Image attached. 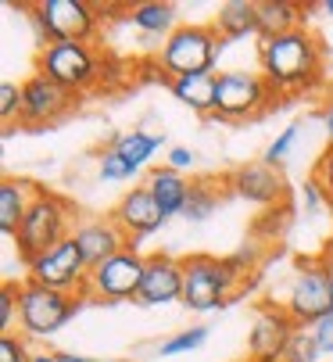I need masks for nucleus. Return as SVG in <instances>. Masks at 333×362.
Wrapping results in <instances>:
<instances>
[{
	"instance_id": "6",
	"label": "nucleus",
	"mask_w": 333,
	"mask_h": 362,
	"mask_svg": "<svg viewBox=\"0 0 333 362\" xmlns=\"http://www.w3.org/2000/svg\"><path fill=\"white\" fill-rule=\"evenodd\" d=\"M40 47L47 43H86L97 29V11L86 0H40L29 8Z\"/></svg>"
},
{
	"instance_id": "32",
	"label": "nucleus",
	"mask_w": 333,
	"mask_h": 362,
	"mask_svg": "<svg viewBox=\"0 0 333 362\" xmlns=\"http://www.w3.org/2000/svg\"><path fill=\"white\" fill-rule=\"evenodd\" d=\"M33 355L25 351V341H18L15 334H0V362H29Z\"/></svg>"
},
{
	"instance_id": "12",
	"label": "nucleus",
	"mask_w": 333,
	"mask_h": 362,
	"mask_svg": "<svg viewBox=\"0 0 333 362\" xmlns=\"http://www.w3.org/2000/svg\"><path fill=\"white\" fill-rule=\"evenodd\" d=\"M72 108H76V93H69L65 86L47 79L43 72H33L22 83V115H18L22 126H29V129L50 126V122L65 119Z\"/></svg>"
},
{
	"instance_id": "22",
	"label": "nucleus",
	"mask_w": 333,
	"mask_h": 362,
	"mask_svg": "<svg viewBox=\"0 0 333 362\" xmlns=\"http://www.w3.org/2000/svg\"><path fill=\"white\" fill-rule=\"evenodd\" d=\"M301 29V4H291V0H262L258 4V36L272 40Z\"/></svg>"
},
{
	"instance_id": "20",
	"label": "nucleus",
	"mask_w": 333,
	"mask_h": 362,
	"mask_svg": "<svg viewBox=\"0 0 333 362\" xmlns=\"http://www.w3.org/2000/svg\"><path fill=\"white\" fill-rule=\"evenodd\" d=\"M173 97L187 105L197 115H215V93H218V72H201V76H183L173 79Z\"/></svg>"
},
{
	"instance_id": "35",
	"label": "nucleus",
	"mask_w": 333,
	"mask_h": 362,
	"mask_svg": "<svg viewBox=\"0 0 333 362\" xmlns=\"http://www.w3.org/2000/svg\"><path fill=\"white\" fill-rule=\"evenodd\" d=\"M194 165H197V151H190V147H169V169L187 173Z\"/></svg>"
},
{
	"instance_id": "26",
	"label": "nucleus",
	"mask_w": 333,
	"mask_h": 362,
	"mask_svg": "<svg viewBox=\"0 0 333 362\" xmlns=\"http://www.w3.org/2000/svg\"><path fill=\"white\" fill-rule=\"evenodd\" d=\"M319 358H326V355H322L312 327H298L291 344H287V351H284V362H319Z\"/></svg>"
},
{
	"instance_id": "1",
	"label": "nucleus",
	"mask_w": 333,
	"mask_h": 362,
	"mask_svg": "<svg viewBox=\"0 0 333 362\" xmlns=\"http://www.w3.org/2000/svg\"><path fill=\"white\" fill-rule=\"evenodd\" d=\"M258 69L272 93H301L322 76V50L319 40L301 25L294 33L272 36L258 43Z\"/></svg>"
},
{
	"instance_id": "31",
	"label": "nucleus",
	"mask_w": 333,
	"mask_h": 362,
	"mask_svg": "<svg viewBox=\"0 0 333 362\" xmlns=\"http://www.w3.org/2000/svg\"><path fill=\"white\" fill-rule=\"evenodd\" d=\"M15 316H18V284H4V291H0V330L4 334H11Z\"/></svg>"
},
{
	"instance_id": "15",
	"label": "nucleus",
	"mask_w": 333,
	"mask_h": 362,
	"mask_svg": "<svg viewBox=\"0 0 333 362\" xmlns=\"http://www.w3.org/2000/svg\"><path fill=\"white\" fill-rule=\"evenodd\" d=\"M111 219L119 223V230H122L129 240H136V237H147V233L161 230L165 212L158 209V201L151 197V190H147V187H133V190H126V194H122V201L115 204Z\"/></svg>"
},
{
	"instance_id": "28",
	"label": "nucleus",
	"mask_w": 333,
	"mask_h": 362,
	"mask_svg": "<svg viewBox=\"0 0 333 362\" xmlns=\"http://www.w3.org/2000/svg\"><path fill=\"white\" fill-rule=\"evenodd\" d=\"M22 115V83H0V119H4V126L11 119Z\"/></svg>"
},
{
	"instance_id": "41",
	"label": "nucleus",
	"mask_w": 333,
	"mask_h": 362,
	"mask_svg": "<svg viewBox=\"0 0 333 362\" xmlns=\"http://www.w3.org/2000/svg\"><path fill=\"white\" fill-rule=\"evenodd\" d=\"M322 11H326V15L333 18V0H326V4H322Z\"/></svg>"
},
{
	"instance_id": "2",
	"label": "nucleus",
	"mask_w": 333,
	"mask_h": 362,
	"mask_svg": "<svg viewBox=\"0 0 333 362\" xmlns=\"http://www.w3.org/2000/svg\"><path fill=\"white\" fill-rule=\"evenodd\" d=\"M240 276L244 273L233 266V258L190 255L183 258V305L190 313H215L233 298Z\"/></svg>"
},
{
	"instance_id": "24",
	"label": "nucleus",
	"mask_w": 333,
	"mask_h": 362,
	"mask_svg": "<svg viewBox=\"0 0 333 362\" xmlns=\"http://www.w3.org/2000/svg\"><path fill=\"white\" fill-rule=\"evenodd\" d=\"M129 18H133L136 29H144V33H151V36H165V40L180 29V25H176V8H173V4H161V0L136 4V8L129 11Z\"/></svg>"
},
{
	"instance_id": "36",
	"label": "nucleus",
	"mask_w": 333,
	"mask_h": 362,
	"mask_svg": "<svg viewBox=\"0 0 333 362\" xmlns=\"http://www.w3.org/2000/svg\"><path fill=\"white\" fill-rule=\"evenodd\" d=\"M322 197H326V194H322V187H319V183H315V176H312V180L305 183V209H308V212H315L319 204H322Z\"/></svg>"
},
{
	"instance_id": "8",
	"label": "nucleus",
	"mask_w": 333,
	"mask_h": 362,
	"mask_svg": "<svg viewBox=\"0 0 333 362\" xmlns=\"http://www.w3.org/2000/svg\"><path fill=\"white\" fill-rule=\"evenodd\" d=\"M144 273H147V258L136 247H126L119 255H111L107 262L90 269L83 298H97V301H129L133 298L136 301Z\"/></svg>"
},
{
	"instance_id": "16",
	"label": "nucleus",
	"mask_w": 333,
	"mask_h": 362,
	"mask_svg": "<svg viewBox=\"0 0 333 362\" xmlns=\"http://www.w3.org/2000/svg\"><path fill=\"white\" fill-rule=\"evenodd\" d=\"M294 320L284 313V308H265V313L255 320V330L247 337V351L258 362H272V358H284L291 337H294Z\"/></svg>"
},
{
	"instance_id": "14",
	"label": "nucleus",
	"mask_w": 333,
	"mask_h": 362,
	"mask_svg": "<svg viewBox=\"0 0 333 362\" xmlns=\"http://www.w3.org/2000/svg\"><path fill=\"white\" fill-rule=\"evenodd\" d=\"M140 305H169L183 301V258L173 255H147V273L136 294Z\"/></svg>"
},
{
	"instance_id": "40",
	"label": "nucleus",
	"mask_w": 333,
	"mask_h": 362,
	"mask_svg": "<svg viewBox=\"0 0 333 362\" xmlns=\"http://www.w3.org/2000/svg\"><path fill=\"white\" fill-rule=\"evenodd\" d=\"M322 262H326V266H329V269H333V244H329V247H326V258H322Z\"/></svg>"
},
{
	"instance_id": "9",
	"label": "nucleus",
	"mask_w": 333,
	"mask_h": 362,
	"mask_svg": "<svg viewBox=\"0 0 333 362\" xmlns=\"http://www.w3.org/2000/svg\"><path fill=\"white\" fill-rule=\"evenodd\" d=\"M329 280H333V269L326 262H301L298 266V276L287 291V301L280 305L294 320V327H315L326 313H333Z\"/></svg>"
},
{
	"instance_id": "29",
	"label": "nucleus",
	"mask_w": 333,
	"mask_h": 362,
	"mask_svg": "<svg viewBox=\"0 0 333 362\" xmlns=\"http://www.w3.org/2000/svg\"><path fill=\"white\" fill-rule=\"evenodd\" d=\"M129 176H133V169L119 158L115 147H107V151L100 154V180H104V183H122V180H129Z\"/></svg>"
},
{
	"instance_id": "3",
	"label": "nucleus",
	"mask_w": 333,
	"mask_h": 362,
	"mask_svg": "<svg viewBox=\"0 0 333 362\" xmlns=\"http://www.w3.org/2000/svg\"><path fill=\"white\" fill-rule=\"evenodd\" d=\"M222 50H226V40L215 33V25H180L161 43L158 65L161 72H169V79L201 76V72H215Z\"/></svg>"
},
{
	"instance_id": "38",
	"label": "nucleus",
	"mask_w": 333,
	"mask_h": 362,
	"mask_svg": "<svg viewBox=\"0 0 333 362\" xmlns=\"http://www.w3.org/2000/svg\"><path fill=\"white\" fill-rule=\"evenodd\" d=\"M29 362H58V351H40V355H33Z\"/></svg>"
},
{
	"instance_id": "27",
	"label": "nucleus",
	"mask_w": 333,
	"mask_h": 362,
	"mask_svg": "<svg viewBox=\"0 0 333 362\" xmlns=\"http://www.w3.org/2000/svg\"><path fill=\"white\" fill-rule=\"evenodd\" d=\"M208 341V327H190V330H180V334H173L169 341L161 344V355L169 358V355H183V351H194V348H201Z\"/></svg>"
},
{
	"instance_id": "30",
	"label": "nucleus",
	"mask_w": 333,
	"mask_h": 362,
	"mask_svg": "<svg viewBox=\"0 0 333 362\" xmlns=\"http://www.w3.org/2000/svg\"><path fill=\"white\" fill-rule=\"evenodd\" d=\"M298 129H301V122H291L280 136H276V140L265 147V165H280V162L287 158V151H291L294 140H298Z\"/></svg>"
},
{
	"instance_id": "4",
	"label": "nucleus",
	"mask_w": 333,
	"mask_h": 362,
	"mask_svg": "<svg viewBox=\"0 0 333 362\" xmlns=\"http://www.w3.org/2000/svg\"><path fill=\"white\" fill-rule=\"evenodd\" d=\"M72 233H76L72 230V204L58 194H50V190H36L29 212H25L18 233H15V244H18V255L25 262H33L36 255L69 240Z\"/></svg>"
},
{
	"instance_id": "23",
	"label": "nucleus",
	"mask_w": 333,
	"mask_h": 362,
	"mask_svg": "<svg viewBox=\"0 0 333 362\" xmlns=\"http://www.w3.org/2000/svg\"><path fill=\"white\" fill-rule=\"evenodd\" d=\"M111 147L119 151V158L133 169V173H140L154 154L161 151V136L158 133H144V129H133V133H122V136H115L111 140Z\"/></svg>"
},
{
	"instance_id": "10",
	"label": "nucleus",
	"mask_w": 333,
	"mask_h": 362,
	"mask_svg": "<svg viewBox=\"0 0 333 362\" xmlns=\"http://www.w3.org/2000/svg\"><path fill=\"white\" fill-rule=\"evenodd\" d=\"M33 284L40 287H50V291H62V294H83L86 291V276H90V266L79 251V244L69 237L62 244H54L50 251L36 255L33 262H25Z\"/></svg>"
},
{
	"instance_id": "13",
	"label": "nucleus",
	"mask_w": 333,
	"mask_h": 362,
	"mask_svg": "<svg viewBox=\"0 0 333 362\" xmlns=\"http://www.w3.org/2000/svg\"><path fill=\"white\" fill-rule=\"evenodd\" d=\"M230 187L237 197L251 201V204H276V201H287V180L280 176L276 165H265V162H247V165H237L230 173Z\"/></svg>"
},
{
	"instance_id": "19",
	"label": "nucleus",
	"mask_w": 333,
	"mask_h": 362,
	"mask_svg": "<svg viewBox=\"0 0 333 362\" xmlns=\"http://www.w3.org/2000/svg\"><path fill=\"white\" fill-rule=\"evenodd\" d=\"M40 187H33L29 180H4L0 183V230H4V237H15L25 212H29V204L36 197Z\"/></svg>"
},
{
	"instance_id": "39",
	"label": "nucleus",
	"mask_w": 333,
	"mask_h": 362,
	"mask_svg": "<svg viewBox=\"0 0 333 362\" xmlns=\"http://www.w3.org/2000/svg\"><path fill=\"white\" fill-rule=\"evenodd\" d=\"M326 129H329V144H333V100H329V108H326Z\"/></svg>"
},
{
	"instance_id": "34",
	"label": "nucleus",
	"mask_w": 333,
	"mask_h": 362,
	"mask_svg": "<svg viewBox=\"0 0 333 362\" xmlns=\"http://www.w3.org/2000/svg\"><path fill=\"white\" fill-rule=\"evenodd\" d=\"M312 334H315V341H319L322 355H333V313H326V316L312 327Z\"/></svg>"
},
{
	"instance_id": "7",
	"label": "nucleus",
	"mask_w": 333,
	"mask_h": 362,
	"mask_svg": "<svg viewBox=\"0 0 333 362\" xmlns=\"http://www.w3.org/2000/svg\"><path fill=\"white\" fill-rule=\"evenodd\" d=\"M36 72H43L47 79H54L58 86L79 97L97 83L100 65H97V54L90 43H47L40 47Z\"/></svg>"
},
{
	"instance_id": "42",
	"label": "nucleus",
	"mask_w": 333,
	"mask_h": 362,
	"mask_svg": "<svg viewBox=\"0 0 333 362\" xmlns=\"http://www.w3.org/2000/svg\"><path fill=\"white\" fill-rule=\"evenodd\" d=\"M326 209H329V219H333V197H326Z\"/></svg>"
},
{
	"instance_id": "33",
	"label": "nucleus",
	"mask_w": 333,
	"mask_h": 362,
	"mask_svg": "<svg viewBox=\"0 0 333 362\" xmlns=\"http://www.w3.org/2000/svg\"><path fill=\"white\" fill-rule=\"evenodd\" d=\"M315 183L322 187L326 197H333V144L322 151V158H319V165H315Z\"/></svg>"
},
{
	"instance_id": "37",
	"label": "nucleus",
	"mask_w": 333,
	"mask_h": 362,
	"mask_svg": "<svg viewBox=\"0 0 333 362\" xmlns=\"http://www.w3.org/2000/svg\"><path fill=\"white\" fill-rule=\"evenodd\" d=\"M58 362H104V358H86V355H72V351H58Z\"/></svg>"
},
{
	"instance_id": "18",
	"label": "nucleus",
	"mask_w": 333,
	"mask_h": 362,
	"mask_svg": "<svg viewBox=\"0 0 333 362\" xmlns=\"http://www.w3.org/2000/svg\"><path fill=\"white\" fill-rule=\"evenodd\" d=\"M144 187L151 190V197L158 201V209L165 212V219H169V216H183L194 183H190L183 173H176V169H169V165H161V169H154V173L147 176Z\"/></svg>"
},
{
	"instance_id": "43",
	"label": "nucleus",
	"mask_w": 333,
	"mask_h": 362,
	"mask_svg": "<svg viewBox=\"0 0 333 362\" xmlns=\"http://www.w3.org/2000/svg\"><path fill=\"white\" fill-rule=\"evenodd\" d=\"M329 298H333V280H329Z\"/></svg>"
},
{
	"instance_id": "25",
	"label": "nucleus",
	"mask_w": 333,
	"mask_h": 362,
	"mask_svg": "<svg viewBox=\"0 0 333 362\" xmlns=\"http://www.w3.org/2000/svg\"><path fill=\"white\" fill-rule=\"evenodd\" d=\"M215 209H218V190H215V183H194V187H190V201H187V209H183V219L204 223V219L215 216Z\"/></svg>"
},
{
	"instance_id": "11",
	"label": "nucleus",
	"mask_w": 333,
	"mask_h": 362,
	"mask_svg": "<svg viewBox=\"0 0 333 362\" xmlns=\"http://www.w3.org/2000/svg\"><path fill=\"white\" fill-rule=\"evenodd\" d=\"M272 86L262 79V72H218V93H215V115L218 119H255L269 108Z\"/></svg>"
},
{
	"instance_id": "21",
	"label": "nucleus",
	"mask_w": 333,
	"mask_h": 362,
	"mask_svg": "<svg viewBox=\"0 0 333 362\" xmlns=\"http://www.w3.org/2000/svg\"><path fill=\"white\" fill-rule=\"evenodd\" d=\"M215 33L226 43L258 33V4H251V0H226L215 15Z\"/></svg>"
},
{
	"instance_id": "5",
	"label": "nucleus",
	"mask_w": 333,
	"mask_h": 362,
	"mask_svg": "<svg viewBox=\"0 0 333 362\" xmlns=\"http://www.w3.org/2000/svg\"><path fill=\"white\" fill-rule=\"evenodd\" d=\"M79 301L83 294H62V291L40 287L33 280H22L18 284V323L33 337H50L79 313Z\"/></svg>"
},
{
	"instance_id": "17",
	"label": "nucleus",
	"mask_w": 333,
	"mask_h": 362,
	"mask_svg": "<svg viewBox=\"0 0 333 362\" xmlns=\"http://www.w3.org/2000/svg\"><path fill=\"white\" fill-rule=\"evenodd\" d=\"M72 240L79 244V251H83V258H86V266H90V269L100 266V262H107L111 255H119V251L133 247L129 237L119 230L115 219H90V223L76 226Z\"/></svg>"
}]
</instances>
